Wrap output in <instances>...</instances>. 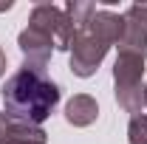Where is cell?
Here are the masks:
<instances>
[{
	"label": "cell",
	"mask_w": 147,
	"mask_h": 144,
	"mask_svg": "<svg viewBox=\"0 0 147 144\" xmlns=\"http://www.w3.org/2000/svg\"><path fill=\"white\" fill-rule=\"evenodd\" d=\"M6 113L28 124H42L59 105V85L48 79L45 68L20 65L3 85Z\"/></svg>",
	"instance_id": "1"
},
{
	"label": "cell",
	"mask_w": 147,
	"mask_h": 144,
	"mask_svg": "<svg viewBox=\"0 0 147 144\" xmlns=\"http://www.w3.org/2000/svg\"><path fill=\"white\" fill-rule=\"evenodd\" d=\"M122 26H125L122 14H113L108 9H96V14L85 26L76 28L71 51H68V65H71L74 76L88 79L99 71L110 45H116L122 40Z\"/></svg>",
	"instance_id": "2"
},
{
	"label": "cell",
	"mask_w": 147,
	"mask_h": 144,
	"mask_svg": "<svg viewBox=\"0 0 147 144\" xmlns=\"http://www.w3.org/2000/svg\"><path fill=\"white\" fill-rule=\"evenodd\" d=\"M144 59L142 57L119 54L113 62V93L119 108L136 116L144 108Z\"/></svg>",
	"instance_id": "3"
},
{
	"label": "cell",
	"mask_w": 147,
	"mask_h": 144,
	"mask_svg": "<svg viewBox=\"0 0 147 144\" xmlns=\"http://www.w3.org/2000/svg\"><path fill=\"white\" fill-rule=\"evenodd\" d=\"M28 23L42 28L45 34H51L57 51H71V42H74V34H76V26L74 20L68 17L65 9H59L54 3H37L28 14Z\"/></svg>",
	"instance_id": "4"
},
{
	"label": "cell",
	"mask_w": 147,
	"mask_h": 144,
	"mask_svg": "<svg viewBox=\"0 0 147 144\" xmlns=\"http://www.w3.org/2000/svg\"><path fill=\"white\" fill-rule=\"evenodd\" d=\"M125 26H122V40L116 42L119 54L142 57L147 59V6L133 3L127 11L122 14Z\"/></svg>",
	"instance_id": "5"
},
{
	"label": "cell",
	"mask_w": 147,
	"mask_h": 144,
	"mask_svg": "<svg viewBox=\"0 0 147 144\" xmlns=\"http://www.w3.org/2000/svg\"><path fill=\"white\" fill-rule=\"evenodd\" d=\"M17 45L23 51V65H31V68H48V59L57 51L51 34H45L42 28H37L31 23L20 31Z\"/></svg>",
	"instance_id": "6"
},
{
	"label": "cell",
	"mask_w": 147,
	"mask_h": 144,
	"mask_svg": "<svg viewBox=\"0 0 147 144\" xmlns=\"http://www.w3.org/2000/svg\"><path fill=\"white\" fill-rule=\"evenodd\" d=\"M48 133L37 124H28L23 119L9 116L0 110V144H45Z\"/></svg>",
	"instance_id": "7"
},
{
	"label": "cell",
	"mask_w": 147,
	"mask_h": 144,
	"mask_svg": "<svg viewBox=\"0 0 147 144\" xmlns=\"http://www.w3.org/2000/svg\"><path fill=\"white\" fill-rule=\"evenodd\" d=\"M65 119H68V124L74 127H91L96 119H99V105H96V99H93L91 93H76L68 99V105H65Z\"/></svg>",
	"instance_id": "8"
},
{
	"label": "cell",
	"mask_w": 147,
	"mask_h": 144,
	"mask_svg": "<svg viewBox=\"0 0 147 144\" xmlns=\"http://www.w3.org/2000/svg\"><path fill=\"white\" fill-rule=\"evenodd\" d=\"M65 11H68V17L74 20V26L79 28V26H85V23L96 14V6H93V3H82V0H68Z\"/></svg>",
	"instance_id": "9"
},
{
	"label": "cell",
	"mask_w": 147,
	"mask_h": 144,
	"mask_svg": "<svg viewBox=\"0 0 147 144\" xmlns=\"http://www.w3.org/2000/svg\"><path fill=\"white\" fill-rule=\"evenodd\" d=\"M127 144H147V113H136V116H130Z\"/></svg>",
	"instance_id": "10"
},
{
	"label": "cell",
	"mask_w": 147,
	"mask_h": 144,
	"mask_svg": "<svg viewBox=\"0 0 147 144\" xmlns=\"http://www.w3.org/2000/svg\"><path fill=\"white\" fill-rule=\"evenodd\" d=\"M6 73V54H3V48H0V76Z\"/></svg>",
	"instance_id": "11"
},
{
	"label": "cell",
	"mask_w": 147,
	"mask_h": 144,
	"mask_svg": "<svg viewBox=\"0 0 147 144\" xmlns=\"http://www.w3.org/2000/svg\"><path fill=\"white\" fill-rule=\"evenodd\" d=\"M144 108H147V85H144Z\"/></svg>",
	"instance_id": "12"
}]
</instances>
